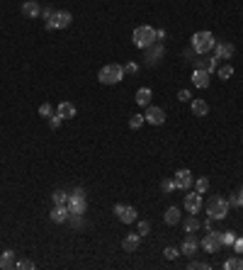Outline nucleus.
<instances>
[{
    "label": "nucleus",
    "instance_id": "f257e3e1",
    "mask_svg": "<svg viewBox=\"0 0 243 270\" xmlns=\"http://www.w3.org/2000/svg\"><path fill=\"white\" fill-rule=\"evenodd\" d=\"M131 39H134V47H136V49H148V47H153V44L158 42V39H156V30L148 27V25L136 27L134 34H131Z\"/></svg>",
    "mask_w": 243,
    "mask_h": 270
},
{
    "label": "nucleus",
    "instance_id": "f03ea898",
    "mask_svg": "<svg viewBox=\"0 0 243 270\" xmlns=\"http://www.w3.org/2000/svg\"><path fill=\"white\" fill-rule=\"evenodd\" d=\"M214 44H216V39H214V34H211V32H207V30H202V32H194V34H192V49H194V54H197V56L209 54V51L214 49Z\"/></svg>",
    "mask_w": 243,
    "mask_h": 270
},
{
    "label": "nucleus",
    "instance_id": "7ed1b4c3",
    "mask_svg": "<svg viewBox=\"0 0 243 270\" xmlns=\"http://www.w3.org/2000/svg\"><path fill=\"white\" fill-rule=\"evenodd\" d=\"M124 76H127V73H124V66H122V64H107V66H102L100 73H97V78H100L102 85H114V83H119Z\"/></svg>",
    "mask_w": 243,
    "mask_h": 270
},
{
    "label": "nucleus",
    "instance_id": "20e7f679",
    "mask_svg": "<svg viewBox=\"0 0 243 270\" xmlns=\"http://www.w3.org/2000/svg\"><path fill=\"white\" fill-rule=\"evenodd\" d=\"M207 214H209V219H214V221L226 219V217H228V202H226L224 197L214 195V197L207 202Z\"/></svg>",
    "mask_w": 243,
    "mask_h": 270
},
{
    "label": "nucleus",
    "instance_id": "39448f33",
    "mask_svg": "<svg viewBox=\"0 0 243 270\" xmlns=\"http://www.w3.org/2000/svg\"><path fill=\"white\" fill-rule=\"evenodd\" d=\"M71 22H73V15H71L68 10H59V13H54L49 20H44V27H47V30H66Z\"/></svg>",
    "mask_w": 243,
    "mask_h": 270
},
{
    "label": "nucleus",
    "instance_id": "423d86ee",
    "mask_svg": "<svg viewBox=\"0 0 243 270\" xmlns=\"http://www.w3.org/2000/svg\"><path fill=\"white\" fill-rule=\"evenodd\" d=\"M68 209H71V214H85L88 200H85V192H83L81 187H76V190L68 195Z\"/></svg>",
    "mask_w": 243,
    "mask_h": 270
},
{
    "label": "nucleus",
    "instance_id": "0eeeda50",
    "mask_svg": "<svg viewBox=\"0 0 243 270\" xmlns=\"http://www.w3.org/2000/svg\"><path fill=\"white\" fill-rule=\"evenodd\" d=\"M199 246H202L207 253H219V251L224 248V246H221V231H214V229H211V231L199 241Z\"/></svg>",
    "mask_w": 243,
    "mask_h": 270
},
{
    "label": "nucleus",
    "instance_id": "6e6552de",
    "mask_svg": "<svg viewBox=\"0 0 243 270\" xmlns=\"http://www.w3.org/2000/svg\"><path fill=\"white\" fill-rule=\"evenodd\" d=\"M144 117H146V122H148V124H153V127H161V124L165 122V112H163L161 107H156V105H148Z\"/></svg>",
    "mask_w": 243,
    "mask_h": 270
},
{
    "label": "nucleus",
    "instance_id": "1a4fd4ad",
    "mask_svg": "<svg viewBox=\"0 0 243 270\" xmlns=\"http://www.w3.org/2000/svg\"><path fill=\"white\" fill-rule=\"evenodd\" d=\"M173 180H175V187H178V190H190L192 183H194V178H192V173H190L187 168H180Z\"/></svg>",
    "mask_w": 243,
    "mask_h": 270
},
{
    "label": "nucleus",
    "instance_id": "9d476101",
    "mask_svg": "<svg viewBox=\"0 0 243 270\" xmlns=\"http://www.w3.org/2000/svg\"><path fill=\"white\" fill-rule=\"evenodd\" d=\"M114 214H117V219H122L124 224H131V221H136V209L134 207H129V204H114Z\"/></svg>",
    "mask_w": 243,
    "mask_h": 270
},
{
    "label": "nucleus",
    "instance_id": "9b49d317",
    "mask_svg": "<svg viewBox=\"0 0 243 270\" xmlns=\"http://www.w3.org/2000/svg\"><path fill=\"white\" fill-rule=\"evenodd\" d=\"M233 54H236V47L231 44V42H219V44H214V59L219 61V59H233Z\"/></svg>",
    "mask_w": 243,
    "mask_h": 270
},
{
    "label": "nucleus",
    "instance_id": "f8f14e48",
    "mask_svg": "<svg viewBox=\"0 0 243 270\" xmlns=\"http://www.w3.org/2000/svg\"><path fill=\"white\" fill-rule=\"evenodd\" d=\"M194 61V68H202V71H207V73H214L216 68H219V61L214 59V56H204L202 54V59L197 56V59H192Z\"/></svg>",
    "mask_w": 243,
    "mask_h": 270
},
{
    "label": "nucleus",
    "instance_id": "ddd939ff",
    "mask_svg": "<svg viewBox=\"0 0 243 270\" xmlns=\"http://www.w3.org/2000/svg\"><path fill=\"white\" fill-rule=\"evenodd\" d=\"M185 209L190 212V214H199V209H202V195L199 192H190V195H185Z\"/></svg>",
    "mask_w": 243,
    "mask_h": 270
},
{
    "label": "nucleus",
    "instance_id": "4468645a",
    "mask_svg": "<svg viewBox=\"0 0 243 270\" xmlns=\"http://www.w3.org/2000/svg\"><path fill=\"white\" fill-rule=\"evenodd\" d=\"M209 83H211V73H207V71H202V68H194L192 71V85L194 88H209Z\"/></svg>",
    "mask_w": 243,
    "mask_h": 270
},
{
    "label": "nucleus",
    "instance_id": "2eb2a0df",
    "mask_svg": "<svg viewBox=\"0 0 243 270\" xmlns=\"http://www.w3.org/2000/svg\"><path fill=\"white\" fill-rule=\"evenodd\" d=\"M199 251V241L194 238V234H187L182 246H180V255H194Z\"/></svg>",
    "mask_w": 243,
    "mask_h": 270
},
{
    "label": "nucleus",
    "instance_id": "dca6fc26",
    "mask_svg": "<svg viewBox=\"0 0 243 270\" xmlns=\"http://www.w3.org/2000/svg\"><path fill=\"white\" fill-rule=\"evenodd\" d=\"M51 221H56V224H64V221H68V217H71V209H68V204H56L54 209H51Z\"/></svg>",
    "mask_w": 243,
    "mask_h": 270
},
{
    "label": "nucleus",
    "instance_id": "f3484780",
    "mask_svg": "<svg viewBox=\"0 0 243 270\" xmlns=\"http://www.w3.org/2000/svg\"><path fill=\"white\" fill-rule=\"evenodd\" d=\"M139 243H141V234H139V231H136V234H129V236L122 238V248H124L127 253H134V251L139 248Z\"/></svg>",
    "mask_w": 243,
    "mask_h": 270
},
{
    "label": "nucleus",
    "instance_id": "a211bd4d",
    "mask_svg": "<svg viewBox=\"0 0 243 270\" xmlns=\"http://www.w3.org/2000/svg\"><path fill=\"white\" fill-rule=\"evenodd\" d=\"M146 51V59H148V64L153 66V64H158L161 59H163V44H153V47H148V49H144Z\"/></svg>",
    "mask_w": 243,
    "mask_h": 270
},
{
    "label": "nucleus",
    "instance_id": "6ab92c4d",
    "mask_svg": "<svg viewBox=\"0 0 243 270\" xmlns=\"http://www.w3.org/2000/svg\"><path fill=\"white\" fill-rule=\"evenodd\" d=\"M190 107H192V115H194V117H207V115H209V105H207L202 98H192Z\"/></svg>",
    "mask_w": 243,
    "mask_h": 270
},
{
    "label": "nucleus",
    "instance_id": "aec40b11",
    "mask_svg": "<svg viewBox=\"0 0 243 270\" xmlns=\"http://www.w3.org/2000/svg\"><path fill=\"white\" fill-rule=\"evenodd\" d=\"M22 15L25 17H39L42 15V8H39L37 0H27V3L22 5Z\"/></svg>",
    "mask_w": 243,
    "mask_h": 270
},
{
    "label": "nucleus",
    "instance_id": "412c9836",
    "mask_svg": "<svg viewBox=\"0 0 243 270\" xmlns=\"http://www.w3.org/2000/svg\"><path fill=\"white\" fill-rule=\"evenodd\" d=\"M151 98H153L151 88H139L134 100H136V105H141V107H148V105H151Z\"/></svg>",
    "mask_w": 243,
    "mask_h": 270
},
{
    "label": "nucleus",
    "instance_id": "4be33fe9",
    "mask_svg": "<svg viewBox=\"0 0 243 270\" xmlns=\"http://www.w3.org/2000/svg\"><path fill=\"white\" fill-rule=\"evenodd\" d=\"M56 112H59L64 119H73V117H76V105H73V102H61V105L56 107Z\"/></svg>",
    "mask_w": 243,
    "mask_h": 270
},
{
    "label": "nucleus",
    "instance_id": "5701e85b",
    "mask_svg": "<svg viewBox=\"0 0 243 270\" xmlns=\"http://www.w3.org/2000/svg\"><path fill=\"white\" fill-rule=\"evenodd\" d=\"M15 265H17L15 263V251H5L3 255H0V268H3V270H10Z\"/></svg>",
    "mask_w": 243,
    "mask_h": 270
},
{
    "label": "nucleus",
    "instance_id": "b1692460",
    "mask_svg": "<svg viewBox=\"0 0 243 270\" xmlns=\"http://www.w3.org/2000/svg\"><path fill=\"white\" fill-rule=\"evenodd\" d=\"M163 219H165V224H170V226L180 224V209H178V207H168L165 214H163Z\"/></svg>",
    "mask_w": 243,
    "mask_h": 270
},
{
    "label": "nucleus",
    "instance_id": "393cba45",
    "mask_svg": "<svg viewBox=\"0 0 243 270\" xmlns=\"http://www.w3.org/2000/svg\"><path fill=\"white\" fill-rule=\"evenodd\" d=\"M192 185H194V192H199V195H204V192L209 190V180H207L204 175H199V178H197Z\"/></svg>",
    "mask_w": 243,
    "mask_h": 270
},
{
    "label": "nucleus",
    "instance_id": "a878e982",
    "mask_svg": "<svg viewBox=\"0 0 243 270\" xmlns=\"http://www.w3.org/2000/svg\"><path fill=\"white\" fill-rule=\"evenodd\" d=\"M51 200H54V204H68V192L66 190H54Z\"/></svg>",
    "mask_w": 243,
    "mask_h": 270
},
{
    "label": "nucleus",
    "instance_id": "bb28decb",
    "mask_svg": "<svg viewBox=\"0 0 243 270\" xmlns=\"http://www.w3.org/2000/svg\"><path fill=\"white\" fill-rule=\"evenodd\" d=\"M182 226H185V231H187V234H192V231H197V229L202 226V221H199V219H197V217L192 214V217H190V219H187V221H185Z\"/></svg>",
    "mask_w": 243,
    "mask_h": 270
},
{
    "label": "nucleus",
    "instance_id": "cd10ccee",
    "mask_svg": "<svg viewBox=\"0 0 243 270\" xmlns=\"http://www.w3.org/2000/svg\"><path fill=\"white\" fill-rule=\"evenodd\" d=\"M224 268H226V270H243V258H238V255H236V258H228V260L224 263Z\"/></svg>",
    "mask_w": 243,
    "mask_h": 270
},
{
    "label": "nucleus",
    "instance_id": "c85d7f7f",
    "mask_svg": "<svg viewBox=\"0 0 243 270\" xmlns=\"http://www.w3.org/2000/svg\"><path fill=\"white\" fill-rule=\"evenodd\" d=\"M161 190H163L165 195H170L173 190H178V187H175V180H173V178H163V180H161Z\"/></svg>",
    "mask_w": 243,
    "mask_h": 270
},
{
    "label": "nucleus",
    "instance_id": "c756f323",
    "mask_svg": "<svg viewBox=\"0 0 243 270\" xmlns=\"http://www.w3.org/2000/svg\"><path fill=\"white\" fill-rule=\"evenodd\" d=\"M216 71H219V78H221V81H228V78L233 76V66H231V64H226V66H221V68H216Z\"/></svg>",
    "mask_w": 243,
    "mask_h": 270
},
{
    "label": "nucleus",
    "instance_id": "7c9ffc66",
    "mask_svg": "<svg viewBox=\"0 0 243 270\" xmlns=\"http://www.w3.org/2000/svg\"><path fill=\"white\" fill-rule=\"evenodd\" d=\"M233 241H236V234L233 231H221V246L226 248V246H233Z\"/></svg>",
    "mask_w": 243,
    "mask_h": 270
},
{
    "label": "nucleus",
    "instance_id": "2f4dec72",
    "mask_svg": "<svg viewBox=\"0 0 243 270\" xmlns=\"http://www.w3.org/2000/svg\"><path fill=\"white\" fill-rule=\"evenodd\" d=\"M146 122V117L144 115H131V119H129V127L131 129H141V124Z\"/></svg>",
    "mask_w": 243,
    "mask_h": 270
},
{
    "label": "nucleus",
    "instance_id": "473e14b6",
    "mask_svg": "<svg viewBox=\"0 0 243 270\" xmlns=\"http://www.w3.org/2000/svg\"><path fill=\"white\" fill-rule=\"evenodd\" d=\"M226 202H228V207H243V197H241V192H233Z\"/></svg>",
    "mask_w": 243,
    "mask_h": 270
},
{
    "label": "nucleus",
    "instance_id": "72a5a7b5",
    "mask_svg": "<svg viewBox=\"0 0 243 270\" xmlns=\"http://www.w3.org/2000/svg\"><path fill=\"white\" fill-rule=\"evenodd\" d=\"M61 122H64V117H61L59 112L49 117V127H51V129H59V127H61Z\"/></svg>",
    "mask_w": 243,
    "mask_h": 270
},
{
    "label": "nucleus",
    "instance_id": "f704fd0d",
    "mask_svg": "<svg viewBox=\"0 0 243 270\" xmlns=\"http://www.w3.org/2000/svg\"><path fill=\"white\" fill-rule=\"evenodd\" d=\"M163 253H165V258H168V260H175V258L180 255V248H175V246H168Z\"/></svg>",
    "mask_w": 243,
    "mask_h": 270
},
{
    "label": "nucleus",
    "instance_id": "c9c22d12",
    "mask_svg": "<svg viewBox=\"0 0 243 270\" xmlns=\"http://www.w3.org/2000/svg\"><path fill=\"white\" fill-rule=\"evenodd\" d=\"M39 115H42V117H51V115H54V107H51L49 102H44V105H39Z\"/></svg>",
    "mask_w": 243,
    "mask_h": 270
},
{
    "label": "nucleus",
    "instance_id": "e433bc0d",
    "mask_svg": "<svg viewBox=\"0 0 243 270\" xmlns=\"http://www.w3.org/2000/svg\"><path fill=\"white\" fill-rule=\"evenodd\" d=\"M148 231H151V224H148L146 219H141V221H139V234H141V236H146Z\"/></svg>",
    "mask_w": 243,
    "mask_h": 270
},
{
    "label": "nucleus",
    "instance_id": "4c0bfd02",
    "mask_svg": "<svg viewBox=\"0 0 243 270\" xmlns=\"http://www.w3.org/2000/svg\"><path fill=\"white\" fill-rule=\"evenodd\" d=\"M187 268H192V270H197V268H199V270H209V263H202V260H192V263H190Z\"/></svg>",
    "mask_w": 243,
    "mask_h": 270
},
{
    "label": "nucleus",
    "instance_id": "58836bf2",
    "mask_svg": "<svg viewBox=\"0 0 243 270\" xmlns=\"http://www.w3.org/2000/svg\"><path fill=\"white\" fill-rule=\"evenodd\" d=\"M178 98H180V102H192V93L190 90H180Z\"/></svg>",
    "mask_w": 243,
    "mask_h": 270
},
{
    "label": "nucleus",
    "instance_id": "ea45409f",
    "mask_svg": "<svg viewBox=\"0 0 243 270\" xmlns=\"http://www.w3.org/2000/svg\"><path fill=\"white\" fill-rule=\"evenodd\" d=\"M15 268H22V270H32V268H34V263H32V260H27V258H25V260H20V263H17V265H15Z\"/></svg>",
    "mask_w": 243,
    "mask_h": 270
},
{
    "label": "nucleus",
    "instance_id": "a19ab883",
    "mask_svg": "<svg viewBox=\"0 0 243 270\" xmlns=\"http://www.w3.org/2000/svg\"><path fill=\"white\" fill-rule=\"evenodd\" d=\"M124 73H139V66H136V64H127V66H124Z\"/></svg>",
    "mask_w": 243,
    "mask_h": 270
},
{
    "label": "nucleus",
    "instance_id": "79ce46f5",
    "mask_svg": "<svg viewBox=\"0 0 243 270\" xmlns=\"http://www.w3.org/2000/svg\"><path fill=\"white\" fill-rule=\"evenodd\" d=\"M233 248H236V253H243V236L233 241Z\"/></svg>",
    "mask_w": 243,
    "mask_h": 270
},
{
    "label": "nucleus",
    "instance_id": "37998d69",
    "mask_svg": "<svg viewBox=\"0 0 243 270\" xmlns=\"http://www.w3.org/2000/svg\"><path fill=\"white\" fill-rule=\"evenodd\" d=\"M51 15H54V10H51V8H44V10H42V15H39V17H44V20H49V17H51Z\"/></svg>",
    "mask_w": 243,
    "mask_h": 270
},
{
    "label": "nucleus",
    "instance_id": "c03bdc74",
    "mask_svg": "<svg viewBox=\"0 0 243 270\" xmlns=\"http://www.w3.org/2000/svg\"><path fill=\"white\" fill-rule=\"evenodd\" d=\"M156 39H165V30H156Z\"/></svg>",
    "mask_w": 243,
    "mask_h": 270
},
{
    "label": "nucleus",
    "instance_id": "a18cd8bd",
    "mask_svg": "<svg viewBox=\"0 0 243 270\" xmlns=\"http://www.w3.org/2000/svg\"><path fill=\"white\" fill-rule=\"evenodd\" d=\"M238 192H241V197H243V187H241V190H238Z\"/></svg>",
    "mask_w": 243,
    "mask_h": 270
}]
</instances>
